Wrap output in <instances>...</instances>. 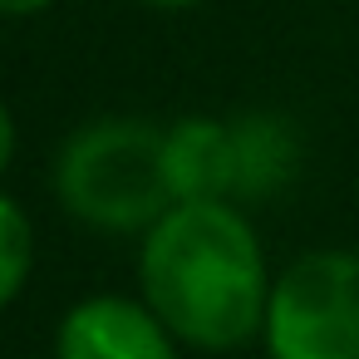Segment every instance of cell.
Returning <instances> with one entry per match:
<instances>
[{
	"label": "cell",
	"mask_w": 359,
	"mask_h": 359,
	"mask_svg": "<svg viewBox=\"0 0 359 359\" xmlns=\"http://www.w3.org/2000/svg\"><path fill=\"white\" fill-rule=\"evenodd\" d=\"M55 197L74 222L94 231L148 236L172 212L163 128L133 114L89 118L65 138L55 158Z\"/></svg>",
	"instance_id": "7a4b0ae2"
},
{
	"label": "cell",
	"mask_w": 359,
	"mask_h": 359,
	"mask_svg": "<svg viewBox=\"0 0 359 359\" xmlns=\"http://www.w3.org/2000/svg\"><path fill=\"white\" fill-rule=\"evenodd\" d=\"M11 158H15V114L0 104V177H6Z\"/></svg>",
	"instance_id": "ba28073f"
},
{
	"label": "cell",
	"mask_w": 359,
	"mask_h": 359,
	"mask_svg": "<svg viewBox=\"0 0 359 359\" xmlns=\"http://www.w3.org/2000/svg\"><path fill=\"white\" fill-rule=\"evenodd\" d=\"M163 172L177 202H226L236 197V148L231 123L212 114H187L163 128Z\"/></svg>",
	"instance_id": "5b68a950"
},
{
	"label": "cell",
	"mask_w": 359,
	"mask_h": 359,
	"mask_svg": "<svg viewBox=\"0 0 359 359\" xmlns=\"http://www.w3.org/2000/svg\"><path fill=\"white\" fill-rule=\"evenodd\" d=\"M55 0H0V15H11V20H20V15H40V11H50Z\"/></svg>",
	"instance_id": "9c48e42d"
},
{
	"label": "cell",
	"mask_w": 359,
	"mask_h": 359,
	"mask_svg": "<svg viewBox=\"0 0 359 359\" xmlns=\"http://www.w3.org/2000/svg\"><path fill=\"white\" fill-rule=\"evenodd\" d=\"M261 339L271 359H359V251L295 256L271 280Z\"/></svg>",
	"instance_id": "3957f363"
},
{
	"label": "cell",
	"mask_w": 359,
	"mask_h": 359,
	"mask_svg": "<svg viewBox=\"0 0 359 359\" xmlns=\"http://www.w3.org/2000/svg\"><path fill=\"white\" fill-rule=\"evenodd\" d=\"M55 359H177V334L133 295H89L65 310Z\"/></svg>",
	"instance_id": "277c9868"
},
{
	"label": "cell",
	"mask_w": 359,
	"mask_h": 359,
	"mask_svg": "<svg viewBox=\"0 0 359 359\" xmlns=\"http://www.w3.org/2000/svg\"><path fill=\"white\" fill-rule=\"evenodd\" d=\"M231 148H236V197L261 202L276 197L300 172V133L285 114H241L231 118Z\"/></svg>",
	"instance_id": "8992f818"
},
{
	"label": "cell",
	"mask_w": 359,
	"mask_h": 359,
	"mask_svg": "<svg viewBox=\"0 0 359 359\" xmlns=\"http://www.w3.org/2000/svg\"><path fill=\"white\" fill-rule=\"evenodd\" d=\"M35 271V226L30 212L0 192V310H6Z\"/></svg>",
	"instance_id": "52a82bcc"
},
{
	"label": "cell",
	"mask_w": 359,
	"mask_h": 359,
	"mask_svg": "<svg viewBox=\"0 0 359 359\" xmlns=\"http://www.w3.org/2000/svg\"><path fill=\"white\" fill-rule=\"evenodd\" d=\"M138 6H148V11H192L202 0H138Z\"/></svg>",
	"instance_id": "30bf717a"
},
{
	"label": "cell",
	"mask_w": 359,
	"mask_h": 359,
	"mask_svg": "<svg viewBox=\"0 0 359 359\" xmlns=\"http://www.w3.org/2000/svg\"><path fill=\"white\" fill-rule=\"evenodd\" d=\"M256 226L231 202H177L138 251V290L192 349H236L261 334L271 300Z\"/></svg>",
	"instance_id": "6da1fadb"
}]
</instances>
